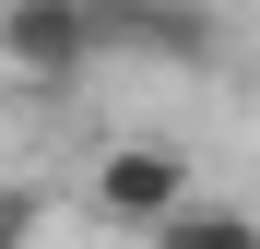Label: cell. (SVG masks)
Wrapping results in <instances>:
<instances>
[{
    "label": "cell",
    "instance_id": "cell-4",
    "mask_svg": "<svg viewBox=\"0 0 260 249\" xmlns=\"http://www.w3.org/2000/svg\"><path fill=\"white\" fill-rule=\"evenodd\" d=\"M142 249H260V214H248V202H213V190H201L189 214H178V226H154Z\"/></svg>",
    "mask_w": 260,
    "mask_h": 249
},
{
    "label": "cell",
    "instance_id": "cell-5",
    "mask_svg": "<svg viewBox=\"0 0 260 249\" xmlns=\"http://www.w3.org/2000/svg\"><path fill=\"white\" fill-rule=\"evenodd\" d=\"M0 249H48V202L24 178H0Z\"/></svg>",
    "mask_w": 260,
    "mask_h": 249
},
{
    "label": "cell",
    "instance_id": "cell-3",
    "mask_svg": "<svg viewBox=\"0 0 260 249\" xmlns=\"http://www.w3.org/2000/svg\"><path fill=\"white\" fill-rule=\"evenodd\" d=\"M95 48H107V60L201 71V60H225V36H213V12H201V0H95Z\"/></svg>",
    "mask_w": 260,
    "mask_h": 249
},
{
    "label": "cell",
    "instance_id": "cell-1",
    "mask_svg": "<svg viewBox=\"0 0 260 249\" xmlns=\"http://www.w3.org/2000/svg\"><path fill=\"white\" fill-rule=\"evenodd\" d=\"M95 0H0V71L36 83V95H71L95 71Z\"/></svg>",
    "mask_w": 260,
    "mask_h": 249
},
{
    "label": "cell",
    "instance_id": "cell-2",
    "mask_svg": "<svg viewBox=\"0 0 260 249\" xmlns=\"http://www.w3.org/2000/svg\"><path fill=\"white\" fill-rule=\"evenodd\" d=\"M189 202H201V190H189V154H178V143H107V154H95V214H107L118 237L178 226Z\"/></svg>",
    "mask_w": 260,
    "mask_h": 249
}]
</instances>
